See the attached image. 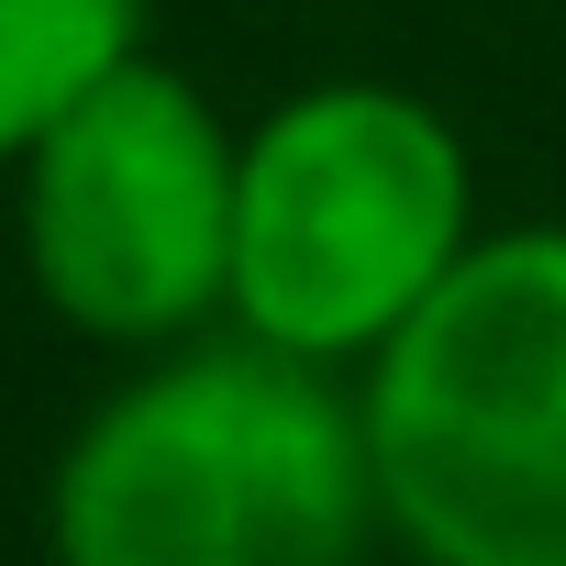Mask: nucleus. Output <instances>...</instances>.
Masks as SVG:
<instances>
[{
  "label": "nucleus",
  "instance_id": "f257e3e1",
  "mask_svg": "<svg viewBox=\"0 0 566 566\" xmlns=\"http://www.w3.org/2000/svg\"><path fill=\"white\" fill-rule=\"evenodd\" d=\"M367 400L255 334L134 356L45 467V566H367Z\"/></svg>",
  "mask_w": 566,
  "mask_h": 566
},
{
  "label": "nucleus",
  "instance_id": "f03ea898",
  "mask_svg": "<svg viewBox=\"0 0 566 566\" xmlns=\"http://www.w3.org/2000/svg\"><path fill=\"white\" fill-rule=\"evenodd\" d=\"M478 145L411 78H301L244 123L233 334L367 378L478 255Z\"/></svg>",
  "mask_w": 566,
  "mask_h": 566
},
{
  "label": "nucleus",
  "instance_id": "7ed1b4c3",
  "mask_svg": "<svg viewBox=\"0 0 566 566\" xmlns=\"http://www.w3.org/2000/svg\"><path fill=\"white\" fill-rule=\"evenodd\" d=\"M356 400L411 566H566V222H489Z\"/></svg>",
  "mask_w": 566,
  "mask_h": 566
},
{
  "label": "nucleus",
  "instance_id": "20e7f679",
  "mask_svg": "<svg viewBox=\"0 0 566 566\" xmlns=\"http://www.w3.org/2000/svg\"><path fill=\"white\" fill-rule=\"evenodd\" d=\"M244 123L156 45L78 90L12 156V233L34 301L101 356H167L233 312Z\"/></svg>",
  "mask_w": 566,
  "mask_h": 566
},
{
  "label": "nucleus",
  "instance_id": "39448f33",
  "mask_svg": "<svg viewBox=\"0 0 566 566\" xmlns=\"http://www.w3.org/2000/svg\"><path fill=\"white\" fill-rule=\"evenodd\" d=\"M123 56H145V0H0V178Z\"/></svg>",
  "mask_w": 566,
  "mask_h": 566
}]
</instances>
